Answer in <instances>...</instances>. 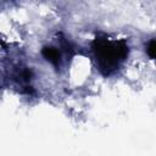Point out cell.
<instances>
[{
  "mask_svg": "<svg viewBox=\"0 0 156 156\" xmlns=\"http://www.w3.org/2000/svg\"><path fill=\"white\" fill-rule=\"evenodd\" d=\"M95 57L99 69L105 74L112 73L128 55V46L124 41H111L107 39H96L94 43Z\"/></svg>",
  "mask_w": 156,
  "mask_h": 156,
  "instance_id": "1",
  "label": "cell"
},
{
  "mask_svg": "<svg viewBox=\"0 0 156 156\" xmlns=\"http://www.w3.org/2000/svg\"><path fill=\"white\" fill-rule=\"evenodd\" d=\"M154 50H155V41L151 40L150 41V46H149V55L151 58H154Z\"/></svg>",
  "mask_w": 156,
  "mask_h": 156,
  "instance_id": "2",
  "label": "cell"
}]
</instances>
